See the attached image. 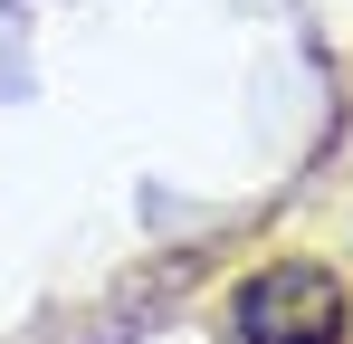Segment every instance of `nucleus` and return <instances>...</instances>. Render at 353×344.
Listing matches in <instances>:
<instances>
[{"mask_svg":"<svg viewBox=\"0 0 353 344\" xmlns=\"http://www.w3.org/2000/svg\"><path fill=\"white\" fill-rule=\"evenodd\" d=\"M239 335L248 344H344V278L315 258H277L239 287Z\"/></svg>","mask_w":353,"mask_h":344,"instance_id":"nucleus-1","label":"nucleus"}]
</instances>
